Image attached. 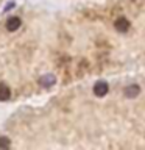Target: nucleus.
Wrapping results in <instances>:
<instances>
[{"label":"nucleus","mask_w":145,"mask_h":150,"mask_svg":"<svg viewBox=\"0 0 145 150\" xmlns=\"http://www.w3.org/2000/svg\"><path fill=\"white\" fill-rule=\"evenodd\" d=\"M108 91H109V86H108L106 81H98L95 83V86H94V94H95L97 97H105Z\"/></svg>","instance_id":"1"},{"label":"nucleus","mask_w":145,"mask_h":150,"mask_svg":"<svg viewBox=\"0 0 145 150\" xmlns=\"http://www.w3.org/2000/svg\"><path fill=\"white\" fill-rule=\"evenodd\" d=\"M20 25H22V21L19 17H16V16L9 17L6 21V30L8 31H16V30L20 28Z\"/></svg>","instance_id":"2"},{"label":"nucleus","mask_w":145,"mask_h":150,"mask_svg":"<svg viewBox=\"0 0 145 150\" xmlns=\"http://www.w3.org/2000/svg\"><path fill=\"white\" fill-rule=\"evenodd\" d=\"M139 92H140V88L137 86V84H130V86H126V89H125V96L128 98L137 97Z\"/></svg>","instance_id":"4"},{"label":"nucleus","mask_w":145,"mask_h":150,"mask_svg":"<svg viewBox=\"0 0 145 150\" xmlns=\"http://www.w3.org/2000/svg\"><path fill=\"white\" fill-rule=\"evenodd\" d=\"M9 97H11V89L8 88V84L0 83V100L5 102V100H8Z\"/></svg>","instance_id":"5"},{"label":"nucleus","mask_w":145,"mask_h":150,"mask_svg":"<svg viewBox=\"0 0 145 150\" xmlns=\"http://www.w3.org/2000/svg\"><path fill=\"white\" fill-rule=\"evenodd\" d=\"M55 83H56V78H55V75H51V74H45L39 78V84L44 88H50L51 84H55Z\"/></svg>","instance_id":"3"},{"label":"nucleus","mask_w":145,"mask_h":150,"mask_svg":"<svg viewBox=\"0 0 145 150\" xmlns=\"http://www.w3.org/2000/svg\"><path fill=\"white\" fill-rule=\"evenodd\" d=\"M9 139L8 138H5V136H2V138H0V149H8L9 147Z\"/></svg>","instance_id":"7"},{"label":"nucleus","mask_w":145,"mask_h":150,"mask_svg":"<svg viewBox=\"0 0 145 150\" xmlns=\"http://www.w3.org/2000/svg\"><path fill=\"white\" fill-rule=\"evenodd\" d=\"M115 28H117L119 31H126V30L130 28V22L126 21L125 17H120L119 21L115 22Z\"/></svg>","instance_id":"6"}]
</instances>
